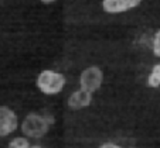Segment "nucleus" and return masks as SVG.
I'll use <instances>...</instances> for the list:
<instances>
[{"label": "nucleus", "mask_w": 160, "mask_h": 148, "mask_svg": "<svg viewBox=\"0 0 160 148\" xmlns=\"http://www.w3.org/2000/svg\"><path fill=\"white\" fill-rule=\"evenodd\" d=\"M54 123V118L40 113H28L21 123V131L28 138H42L48 133L50 126Z\"/></svg>", "instance_id": "obj_1"}, {"label": "nucleus", "mask_w": 160, "mask_h": 148, "mask_svg": "<svg viewBox=\"0 0 160 148\" xmlns=\"http://www.w3.org/2000/svg\"><path fill=\"white\" fill-rule=\"evenodd\" d=\"M65 76L61 72L45 69L38 73L36 85L41 93L47 95V96H52V95H58L62 90L64 86H65Z\"/></svg>", "instance_id": "obj_2"}, {"label": "nucleus", "mask_w": 160, "mask_h": 148, "mask_svg": "<svg viewBox=\"0 0 160 148\" xmlns=\"http://www.w3.org/2000/svg\"><path fill=\"white\" fill-rule=\"evenodd\" d=\"M102 82H103V72L97 65L85 68L81 72V76H79L81 89L85 92H89V93L97 92L102 86Z\"/></svg>", "instance_id": "obj_3"}, {"label": "nucleus", "mask_w": 160, "mask_h": 148, "mask_svg": "<svg viewBox=\"0 0 160 148\" xmlns=\"http://www.w3.org/2000/svg\"><path fill=\"white\" fill-rule=\"evenodd\" d=\"M18 127L17 114L9 106H0V138L14 133Z\"/></svg>", "instance_id": "obj_4"}, {"label": "nucleus", "mask_w": 160, "mask_h": 148, "mask_svg": "<svg viewBox=\"0 0 160 148\" xmlns=\"http://www.w3.org/2000/svg\"><path fill=\"white\" fill-rule=\"evenodd\" d=\"M142 0H103L102 7L108 13H122L139 6Z\"/></svg>", "instance_id": "obj_5"}, {"label": "nucleus", "mask_w": 160, "mask_h": 148, "mask_svg": "<svg viewBox=\"0 0 160 148\" xmlns=\"http://www.w3.org/2000/svg\"><path fill=\"white\" fill-rule=\"evenodd\" d=\"M92 103V93L85 92L82 89L72 92L71 96L68 97V107L72 110H81L85 109Z\"/></svg>", "instance_id": "obj_6"}, {"label": "nucleus", "mask_w": 160, "mask_h": 148, "mask_svg": "<svg viewBox=\"0 0 160 148\" xmlns=\"http://www.w3.org/2000/svg\"><path fill=\"white\" fill-rule=\"evenodd\" d=\"M148 86L149 88H159L160 86V63H156V65H153V68H152L150 73H149L148 76Z\"/></svg>", "instance_id": "obj_7"}, {"label": "nucleus", "mask_w": 160, "mask_h": 148, "mask_svg": "<svg viewBox=\"0 0 160 148\" xmlns=\"http://www.w3.org/2000/svg\"><path fill=\"white\" fill-rule=\"evenodd\" d=\"M7 148H31V144L28 141V138H26V137H14L9 142Z\"/></svg>", "instance_id": "obj_8"}, {"label": "nucleus", "mask_w": 160, "mask_h": 148, "mask_svg": "<svg viewBox=\"0 0 160 148\" xmlns=\"http://www.w3.org/2000/svg\"><path fill=\"white\" fill-rule=\"evenodd\" d=\"M152 49H153L154 57L160 58V30L156 31V34L153 37V47H152Z\"/></svg>", "instance_id": "obj_9"}, {"label": "nucleus", "mask_w": 160, "mask_h": 148, "mask_svg": "<svg viewBox=\"0 0 160 148\" xmlns=\"http://www.w3.org/2000/svg\"><path fill=\"white\" fill-rule=\"evenodd\" d=\"M99 148H123V147L119 144H115V142H103V144L99 145Z\"/></svg>", "instance_id": "obj_10"}, {"label": "nucleus", "mask_w": 160, "mask_h": 148, "mask_svg": "<svg viewBox=\"0 0 160 148\" xmlns=\"http://www.w3.org/2000/svg\"><path fill=\"white\" fill-rule=\"evenodd\" d=\"M41 2L45 4H50V3H52V2H55V0H41Z\"/></svg>", "instance_id": "obj_11"}, {"label": "nucleus", "mask_w": 160, "mask_h": 148, "mask_svg": "<svg viewBox=\"0 0 160 148\" xmlns=\"http://www.w3.org/2000/svg\"><path fill=\"white\" fill-rule=\"evenodd\" d=\"M31 148H42L41 145H31Z\"/></svg>", "instance_id": "obj_12"}]
</instances>
